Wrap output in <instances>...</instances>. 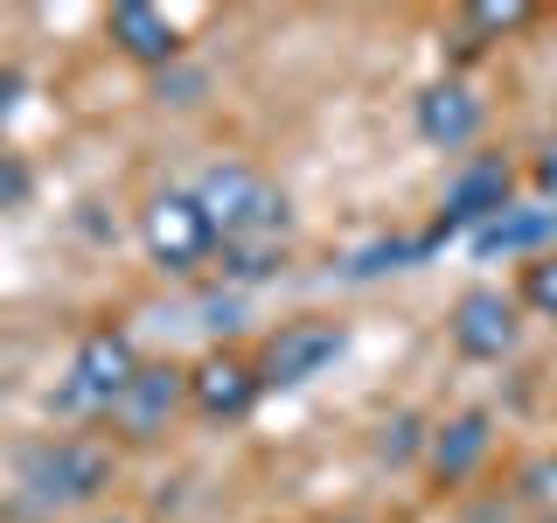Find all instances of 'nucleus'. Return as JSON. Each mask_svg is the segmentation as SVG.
I'll return each mask as SVG.
<instances>
[{
	"label": "nucleus",
	"mask_w": 557,
	"mask_h": 523,
	"mask_svg": "<svg viewBox=\"0 0 557 523\" xmlns=\"http://www.w3.org/2000/svg\"><path fill=\"white\" fill-rule=\"evenodd\" d=\"M196 203L209 209V223H216L223 244H272L286 231V196H278V182H265L258 168L244 161H216L196 182Z\"/></svg>",
	"instance_id": "1"
},
{
	"label": "nucleus",
	"mask_w": 557,
	"mask_h": 523,
	"mask_svg": "<svg viewBox=\"0 0 557 523\" xmlns=\"http://www.w3.org/2000/svg\"><path fill=\"white\" fill-rule=\"evenodd\" d=\"M22 488L35 510H77L112 488V453L98 440H42L22 461Z\"/></svg>",
	"instance_id": "2"
},
{
	"label": "nucleus",
	"mask_w": 557,
	"mask_h": 523,
	"mask_svg": "<svg viewBox=\"0 0 557 523\" xmlns=\"http://www.w3.org/2000/svg\"><path fill=\"white\" fill-rule=\"evenodd\" d=\"M139 244H147V258L161 272H196L223 238L209 223V209L196 203V188H161V196L139 209Z\"/></svg>",
	"instance_id": "3"
},
{
	"label": "nucleus",
	"mask_w": 557,
	"mask_h": 523,
	"mask_svg": "<svg viewBox=\"0 0 557 523\" xmlns=\"http://www.w3.org/2000/svg\"><path fill=\"white\" fill-rule=\"evenodd\" d=\"M133 377H139L133 342L119 336V328H91V336L77 342V356H70V377H63L57 405L63 412H112Z\"/></svg>",
	"instance_id": "4"
},
{
	"label": "nucleus",
	"mask_w": 557,
	"mask_h": 523,
	"mask_svg": "<svg viewBox=\"0 0 557 523\" xmlns=\"http://www.w3.org/2000/svg\"><path fill=\"white\" fill-rule=\"evenodd\" d=\"M509 203H516V174H509V161H467V168L446 182V203H440V223L425 231V252H440V244L460 238V231H481V223L502 217Z\"/></svg>",
	"instance_id": "5"
},
{
	"label": "nucleus",
	"mask_w": 557,
	"mask_h": 523,
	"mask_svg": "<svg viewBox=\"0 0 557 523\" xmlns=\"http://www.w3.org/2000/svg\"><path fill=\"white\" fill-rule=\"evenodd\" d=\"M342 342L348 336L335 321H286L265 342V356H258V384H265V391H300V384H313L342 356Z\"/></svg>",
	"instance_id": "6"
},
{
	"label": "nucleus",
	"mask_w": 557,
	"mask_h": 523,
	"mask_svg": "<svg viewBox=\"0 0 557 523\" xmlns=\"http://www.w3.org/2000/svg\"><path fill=\"white\" fill-rule=\"evenodd\" d=\"M188 405V370H174V363H139V377L126 384V398L112 405L119 433L126 440H161L168 418Z\"/></svg>",
	"instance_id": "7"
},
{
	"label": "nucleus",
	"mask_w": 557,
	"mask_h": 523,
	"mask_svg": "<svg viewBox=\"0 0 557 523\" xmlns=\"http://www.w3.org/2000/svg\"><path fill=\"white\" fill-rule=\"evenodd\" d=\"M516 336H522V321H516V301H509V293H495V287L460 293V307H453V349H460V356L502 363L516 349Z\"/></svg>",
	"instance_id": "8"
},
{
	"label": "nucleus",
	"mask_w": 557,
	"mask_h": 523,
	"mask_svg": "<svg viewBox=\"0 0 557 523\" xmlns=\"http://www.w3.org/2000/svg\"><path fill=\"white\" fill-rule=\"evenodd\" d=\"M104 35H112L133 63H147V70L182 57V28H174L161 8H147V0H119V8L104 14Z\"/></svg>",
	"instance_id": "9"
},
{
	"label": "nucleus",
	"mask_w": 557,
	"mask_h": 523,
	"mask_svg": "<svg viewBox=\"0 0 557 523\" xmlns=\"http://www.w3.org/2000/svg\"><path fill=\"white\" fill-rule=\"evenodd\" d=\"M418 139H425V147H467V139L481 133V98L467 92V84H425V92H418Z\"/></svg>",
	"instance_id": "10"
},
{
	"label": "nucleus",
	"mask_w": 557,
	"mask_h": 523,
	"mask_svg": "<svg viewBox=\"0 0 557 523\" xmlns=\"http://www.w3.org/2000/svg\"><path fill=\"white\" fill-rule=\"evenodd\" d=\"M258 391H265L258 370H244L237 356H202L196 370H188V405H196L202 418H244Z\"/></svg>",
	"instance_id": "11"
},
{
	"label": "nucleus",
	"mask_w": 557,
	"mask_h": 523,
	"mask_svg": "<svg viewBox=\"0 0 557 523\" xmlns=\"http://www.w3.org/2000/svg\"><path fill=\"white\" fill-rule=\"evenodd\" d=\"M557 238V203H509L502 217H487L474 231V252L481 258H502V252H544Z\"/></svg>",
	"instance_id": "12"
},
{
	"label": "nucleus",
	"mask_w": 557,
	"mask_h": 523,
	"mask_svg": "<svg viewBox=\"0 0 557 523\" xmlns=\"http://www.w3.org/2000/svg\"><path fill=\"white\" fill-rule=\"evenodd\" d=\"M487 412H460V418H446L440 433H432V475L440 482H467L481 467V453H487Z\"/></svg>",
	"instance_id": "13"
},
{
	"label": "nucleus",
	"mask_w": 557,
	"mask_h": 523,
	"mask_svg": "<svg viewBox=\"0 0 557 523\" xmlns=\"http://www.w3.org/2000/svg\"><path fill=\"white\" fill-rule=\"evenodd\" d=\"M530 0H474V8H467V28L474 35H509V28H522L530 22Z\"/></svg>",
	"instance_id": "14"
},
{
	"label": "nucleus",
	"mask_w": 557,
	"mask_h": 523,
	"mask_svg": "<svg viewBox=\"0 0 557 523\" xmlns=\"http://www.w3.org/2000/svg\"><path fill=\"white\" fill-rule=\"evenodd\" d=\"M522 301H530L536 314H550V321H557V252H544L530 272H522Z\"/></svg>",
	"instance_id": "15"
},
{
	"label": "nucleus",
	"mask_w": 557,
	"mask_h": 523,
	"mask_svg": "<svg viewBox=\"0 0 557 523\" xmlns=\"http://www.w3.org/2000/svg\"><path fill=\"white\" fill-rule=\"evenodd\" d=\"M22 196H28V168L14 161V154H0V209L22 203Z\"/></svg>",
	"instance_id": "16"
},
{
	"label": "nucleus",
	"mask_w": 557,
	"mask_h": 523,
	"mask_svg": "<svg viewBox=\"0 0 557 523\" xmlns=\"http://www.w3.org/2000/svg\"><path fill=\"white\" fill-rule=\"evenodd\" d=\"M536 182H544V188H550V196H557V147L544 154V161H536Z\"/></svg>",
	"instance_id": "17"
},
{
	"label": "nucleus",
	"mask_w": 557,
	"mask_h": 523,
	"mask_svg": "<svg viewBox=\"0 0 557 523\" xmlns=\"http://www.w3.org/2000/svg\"><path fill=\"white\" fill-rule=\"evenodd\" d=\"M98 523H126V516H98Z\"/></svg>",
	"instance_id": "18"
}]
</instances>
